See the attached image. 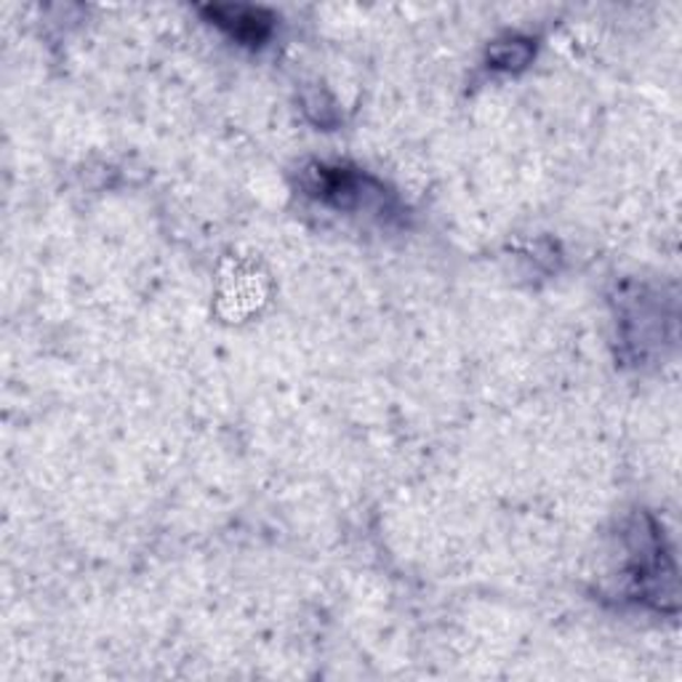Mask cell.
<instances>
[{"label": "cell", "mask_w": 682, "mask_h": 682, "mask_svg": "<svg viewBox=\"0 0 682 682\" xmlns=\"http://www.w3.org/2000/svg\"><path fill=\"white\" fill-rule=\"evenodd\" d=\"M530 56H534V45H530V41H520V38H515V41H498L496 45H490L488 51L490 64L502 70L526 68Z\"/></svg>", "instance_id": "7a4b0ae2"}, {"label": "cell", "mask_w": 682, "mask_h": 682, "mask_svg": "<svg viewBox=\"0 0 682 682\" xmlns=\"http://www.w3.org/2000/svg\"><path fill=\"white\" fill-rule=\"evenodd\" d=\"M216 28H221L229 38L242 45H261L267 38L272 35L275 28V17L270 11L256 9V6H238V3H227V6H206L203 9Z\"/></svg>", "instance_id": "6da1fadb"}]
</instances>
